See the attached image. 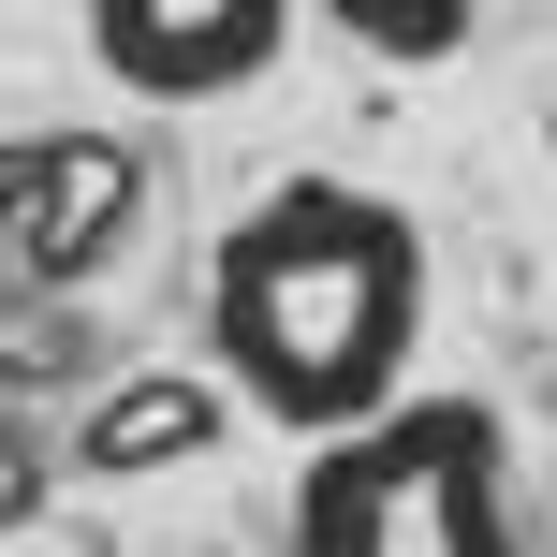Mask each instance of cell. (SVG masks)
Listing matches in <instances>:
<instances>
[{
    "mask_svg": "<svg viewBox=\"0 0 557 557\" xmlns=\"http://www.w3.org/2000/svg\"><path fill=\"white\" fill-rule=\"evenodd\" d=\"M206 352H221V396H250L294 441H337V425L396 411L425 352V235L411 206L352 191V176H294L206 264Z\"/></svg>",
    "mask_w": 557,
    "mask_h": 557,
    "instance_id": "6da1fadb",
    "label": "cell"
},
{
    "mask_svg": "<svg viewBox=\"0 0 557 557\" xmlns=\"http://www.w3.org/2000/svg\"><path fill=\"white\" fill-rule=\"evenodd\" d=\"M294 557H529L513 543V470L484 396H396V411L308 441Z\"/></svg>",
    "mask_w": 557,
    "mask_h": 557,
    "instance_id": "7a4b0ae2",
    "label": "cell"
},
{
    "mask_svg": "<svg viewBox=\"0 0 557 557\" xmlns=\"http://www.w3.org/2000/svg\"><path fill=\"white\" fill-rule=\"evenodd\" d=\"M294 45V0H88V59L147 103H221Z\"/></svg>",
    "mask_w": 557,
    "mask_h": 557,
    "instance_id": "3957f363",
    "label": "cell"
},
{
    "mask_svg": "<svg viewBox=\"0 0 557 557\" xmlns=\"http://www.w3.org/2000/svg\"><path fill=\"white\" fill-rule=\"evenodd\" d=\"M133 206H147V176H133V147H103V133H15L0 147V235H15L29 278L117 264Z\"/></svg>",
    "mask_w": 557,
    "mask_h": 557,
    "instance_id": "277c9868",
    "label": "cell"
},
{
    "mask_svg": "<svg viewBox=\"0 0 557 557\" xmlns=\"http://www.w3.org/2000/svg\"><path fill=\"white\" fill-rule=\"evenodd\" d=\"M221 441V382H117L88 411V470H176Z\"/></svg>",
    "mask_w": 557,
    "mask_h": 557,
    "instance_id": "5b68a950",
    "label": "cell"
},
{
    "mask_svg": "<svg viewBox=\"0 0 557 557\" xmlns=\"http://www.w3.org/2000/svg\"><path fill=\"white\" fill-rule=\"evenodd\" d=\"M308 15H337L367 59H455L484 29V0H308Z\"/></svg>",
    "mask_w": 557,
    "mask_h": 557,
    "instance_id": "8992f818",
    "label": "cell"
}]
</instances>
